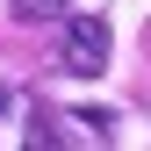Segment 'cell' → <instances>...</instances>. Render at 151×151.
Returning <instances> with one entry per match:
<instances>
[{
	"mask_svg": "<svg viewBox=\"0 0 151 151\" xmlns=\"http://www.w3.org/2000/svg\"><path fill=\"white\" fill-rule=\"evenodd\" d=\"M58 22H65V43H58V65L72 72V79H101V72H108V22H101V14H58Z\"/></svg>",
	"mask_w": 151,
	"mask_h": 151,
	"instance_id": "obj_1",
	"label": "cell"
},
{
	"mask_svg": "<svg viewBox=\"0 0 151 151\" xmlns=\"http://www.w3.org/2000/svg\"><path fill=\"white\" fill-rule=\"evenodd\" d=\"M65 7H72V0H14V22H22V29H43V22H58Z\"/></svg>",
	"mask_w": 151,
	"mask_h": 151,
	"instance_id": "obj_2",
	"label": "cell"
},
{
	"mask_svg": "<svg viewBox=\"0 0 151 151\" xmlns=\"http://www.w3.org/2000/svg\"><path fill=\"white\" fill-rule=\"evenodd\" d=\"M7 101H14V93H7V79H0V115H7Z\"/></svg>",
	"mask_w": 151,
	"mask_h": 151,
	"instance_id": "obj_3",
	"label": "cell"
}]
</instances>
